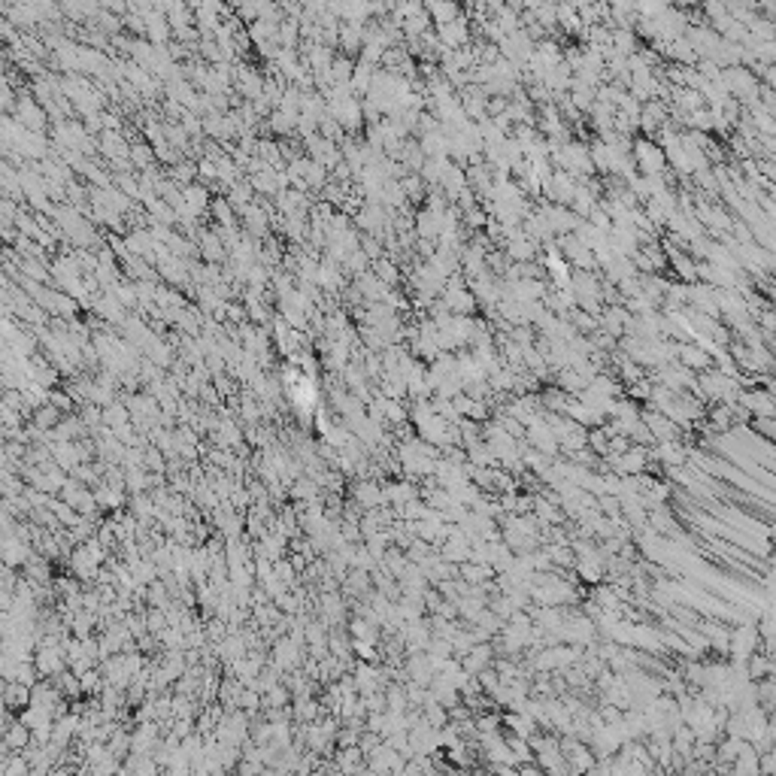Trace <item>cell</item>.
Wrapping results in <instances>:
<instances>
[{"label":"cell","instance_id":"1","mask_svg":"<svg viewBox=\"0 0 776 776\" xmlns=\"http://www.w3.org/2000/svg\"><path fill=\"white\" fill-rule=\"evenodd\" d=\"M33 664H37L40 677H61L64 664H67V655H64V649L49 637V640L40 643L37 655H33Z\"/></svg>","mask_w":776,"mask_h":776},{"label":"cell","instance_id":"2","mask_svg":"<svg viewBox=\"0 0 776 776\" xmlns=\"http://www.w3.org/2000/svg\"><path fill=\"white\" fill-rule=\"evenodd\" d=\"M16 116L21 119L18 124H21L25 131H31V134H43V128H45V109H43L40 104H33L28 95H21L18 107H16Z\"/></svg>","mask_w":776,"mask_h":776},{"label":"cell","instance_id":"3","mask_svg":"<svg viewBox=\"0 0 776 776\" xmlns=\"http://www.w3.org/2000/svg\"><path fill=\"white\" fill-rule=\"evenodd\" d=\"M352 497H355L358 507H364V512H367V510H379L385 504V488L370 483V479H364V483L352 485Z\"/></svg>","mask_w":776,"mask_h":776},{"label":"cell","instance_id":"4","mask_svg":"<svg viewBox=\"0 0 776 776\" xmlns=\"http://www.w3.org/2000/svg\"><path fill=\"white\" fill-rule=\"evenodd\" d=\"M4 743H6L9 752H25L33 743V731H31L25 722H21V718H18V722L9 718V725L4 728Z\"/></svg>","mask_w":776,"mask_h":776},{"label":"cell","instance_id":"5","mask_svg":"<svg viewBox=\"0 0 776 776\" xmlns=\"http://www.w3.org/2000/svg\"><path fill=\"white\" fill-rule=\"evenodd\" d=\"M273 655H276V670H294L301 664V643H294L291 637H285L273 646Z\"/></svg>","mask_w":776,"mask_h":776},{"label":"cell","instance_id":"6","mask_svg":"<svg viewBox=\"0 0 776 776\" xmlns=\"http://www.w3.org/2000/svg\"><path fill=\"white\" fill-rule=\"evenodd\" d=\"M155 743H158V725H152V722H146V725H140V731L134 734V755H149V752L155 749Z\"/></svg>","mask_w":776,"mask_h":776},{"label":"cell","instance_id":"7","mask_svg":"<svg viewBox=\"0 0 776 776\" xmlns=\"http://www.w3.org/2000/svg\"><path fill=\"white\" fill-rule=\"evenodd\" d=\"M734 776H761V758L755 746H746L740 752V758L734 761Z\"/></svg>","mask_w":776,"mask_h":776},{"label":"cell","instance_id":"8","mask_svg":"<svg viewBox=\"0 0 776 776\" xmlns=\"http://www.w3.org/2000/svg\"><path fill=\"white\" fill-rule=\"evenodd\" d=\"M182 198H185V207L194 215H200L203 210H207V203H210V194H207V185H203V182H194V185L182 188Z\"/></svg>","mask_w":776,"mask_h":776},{"label":"cell","instance_id":"9","mask_svg":"<svg viewBox=\"0 0 776 776\" xmlns=\"http://www.w3.org/2000/svg\"><path fill=\"white\" fill-rule=\"evenodd\" d=\"M637 158L643 161V170H646V176H658L661 173V164H664V155H661L655 146H649V143H637Z\"/></svg>","mask_w":776,"mask_h":776},{"label":"cell","instance_id":"10","mask_svg":"<svg viewBox=\"0 0 776 776\" xmlns=\"http://www.w3.org/2000/svg\"><path fill=\"white\" fill-rule=\"evenodd\" d=\"M376 627L379 625H373V622H367V619H352V625H349V631H352V640L355 643H379V631H376Z\"/></svg>","mask_w":776,"mask_h":776},{"label":"cell","instance_id":"11","mask_svg":"<svg viewBox=\"0 0 776 776\" xmlns=\"http://www.w3.org/2000/svg\"><path fill=\"white\" fill-rule=\"evenodd\" d=\"M6 706L9 710H28L31 706V689L21 682H6Z\"/></svg>","mask_w":776,"mask_h":776},{"label":"cell","instance_id":"12","mask_svg":"<svg viewBox=\"0 0 776 776\" xmlns=\"http://www.w3.org/2000/svg\"><path fill=\"white\" fill-rule=\"evenodd\" d=\"M198 249H200V255L207 258L210 264H215V261L225 255V249H222V234H219V231H215V234H203Z\"/></svg>","mask_w":776,"mask_h":776},{"label":"cell","instance_id":"13","mask_svg":"<svg viewBox=\"0 0 776 776\" xmlns=\"http://www.w3.org/2000/svg\"><path fill=\"white\" fill-rule=\"evenodd\" d=\"M373 276H376V279H382V282L388 285V289H392V285L397 282V264H394V261L385 255L382 261H376V264H373Z\"/></svg>","mask_w":776,"mask_h":776},{"label":"cell","instance_id":"14","mask_svg":"<svg viewBox=\"0 0 776 776\" xmlns=\"http://www.w3.org/2000/svg\"><path fill=\"white\" fill-rule=\"evenodd\" d=\"M152 161H155V149H152V146H146V143H134L131 146V164L149 170Z\"/></svg>","mask_w":776,"mask_h":776},{"label":"cell","instance_id":"15","mask_svg":"<svg viewBox=\"0 0 776 776\" xmlns=\"http://www.w3.org/2000/svg\"><path fill=\"white\" fill-rule=\"evenodd\" d=\"M316 716H318V704L316 701H306V698H298V704H294V718L303 722V725H313Z\"/></svg>","mask_w":776,"mask_h":776},{"label":"cell","instance_id":"16","mask_svg":"<svg viewBox=\"0 0 776 776\" xmlns=\"http://www.w3.org/2000/svg\"><path fill=\"white\" fill-rule=\"evenodd\" d=\"M212 215H215V222H219L222 227H234V207L227 203V198L212 200Z\"/></svg>","mask_w":776,"mask_h":776},{"label":"cell","instance_id":"17","mask_svg":"<svg viewBox=\"0 0 776 776\" xmlns=\"http://www.w3.org/2000/svg\"><path fill=\"white\" fill-rule=\"evenodd\" d=\"M349 595H367L370 591V573H364V570H355V573L349 576V586H346Z\"/></svg>","mask_w":776,"mask_h":776},{"label":"cell","instance_id":"18","mask_svg":"<svg viewBox=\"0 0 776 776\" xmlns=\"http://www.w3.org/2000/svg\"><path fill=\"white\" fill-rule=\"evenodd\" d=\"M679 358L686 367H706V355L701 349H691V346H679Z\"/></svg>","mask_w":776,"mask_h":776},{"label":"cell","instance_id":"19","mask_svg":"<svg viewBox=\"0 0 776 776\" xmlns=\"http://www.w3.org/2000/svg\"><path fill=\"white\" fill-rule=\"evenodd\" d=\"M100 679H104V677H100L97 670H88V673L79 677V682H82V691H100V686H104Z\"/></svg>","mask_w":776,"mask_h":776},{"label":"cell","instance_id":"20","mask_svg":"<svg viewBox=\"0 0 776 776\" xmlns=\"http://www.w3.org/2000/svg\"><path fill=\"white\" fill-rule=\"evenodd\" d=\"M367 264H370V258H367V255H364V252H361V249H358V252H355V255H352V258L346 261V267H349L352 273H358V276H361V273H364V267H367Z\"/></svg>","mask_w":776,"mask_h":776}]
</instances>
